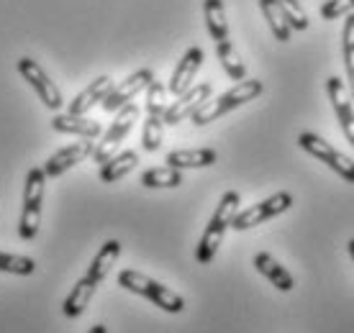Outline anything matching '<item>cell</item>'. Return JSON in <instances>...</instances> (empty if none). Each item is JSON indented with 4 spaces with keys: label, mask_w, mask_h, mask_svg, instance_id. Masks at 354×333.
Returning a JSON list of instances; mask_svg holds the SVG:
<instances>
[{
    "label": "cell",
    "mask_w": 354,
    "mask_h": 333,
    "mask_svg": "<svg viewBox=\"0 0 354 333\" xmlns=\"http://www.w3.org/2000/svg\"><path fill=\"white\" fill-rule=\"evenodd\" d=\"M239 202H241V198L236 190L223 193V198L218 200V205H216V211H213L211 220H208V226H205V231H203V238H201V244H198V251H195V259L201 264L213 262V256L218 251V246H221L226 231L231 228L236 213H239Z\"/></svg>",
    "instance_id": "cell-1"
},
{
    "label": "cell",
    "mask_w": 354,
    "mask_h": 333,
    "mask_svg": "<svg viewBox=\"0 0 354 333\" xmlns=\"http://www.w3.org/2000/svg\"><path fill=\"white\" fill-rule=\"evenodd\" d=\"M262 93H265V85H262L259 79H241V82H236L234 88L226 90V93L218 95L216 100H205L203 106L193 113L190 121H193L195 126H208V123L218 121L221 115L241 108L244 103H252V100L259 97Z\"/></svg>",
    "instance_id": "cell-2"
},
{
    "label": "cell",
    "mask_w": 354,
    "mask_h": 333,
    "mask_svg": "<svg viewBox=\"0 0 354 333\" xmlns=\"http://www.w3.org/2000/svg\"><path fill=\"white\" fill-rule=\"evenodd\" d=\"M118 285L126 287L129 292H136V295L151 300V303L157 307H162L165 313H183V310H185L183 295H177L175 289L165 287L162 282L151 280V277L136 272V269H124V272L118 274Z\"/></svg>",
    "instance_id": "cell-3"
},
{
    "label": "cell",
    "mask_w": 354,
    "mask_h": 333,
    "mask_svg": "<svg viewBox=\"0 0 354 333\" xmlns=\"http://www.w3.org/2000/svg\"><path fill=\"white\" fill-rule=\"evenodd\" d=\"M44 184H46V175L41 166L28 169L26 184H24V208H21V220H18V236L26 238V241H31L39 234V226H41Z\"/></svg>",
    "instance_id": "cell-4"
},
{
    "label": "cell",
    "mask_w": 354,
    "mask_h": 333,
    "mask_svg": "<svg viewBox=\"0 0 354 333\" xmlns=\"http://www.w3.org/2000/svg\"><path fill=\"white\" fill-rule=\"evenodd\" d=\"M298 146H301L303 151H308L313 159L324 162L328 169H334V172H337L342 180H346V182L354 184V162L349 157H344L342 151L334 149L328 141L321 139L319 133L303 131L301 136H298Z\"/></svg>",
    "instance_id": "cell-5"
},
{
    "label": "cell",
    "mask_w": 354,
    "mask_h": 333,
    "mask_svg": "<svg viewBox=\"0 0 354 333\" xmlns=\"http://www.w3.org/2000/svg\"><path fill=\"white\" fill-rule=\"evenodd\" d=\"M136 118H139V108L133 106V103L124 106L121 111H115L113 123L108 126V131H103L100 144H95V151H93V159H95L97 164H106L108 159L113 157L115 146L129 136V131H131L133 123H136Z\"/></svg>",
    "instance_id": "cell-6"
},
{
    "label": "cell",
    "mask_w": 354,
    "mask_h": 333,
    "mask_svg": "<svg viewBox=\"0 0 354 333\" xmlns=\"http://www.w3.org/2000/svg\"><path fill=\"white\" fill-rule=\"evenodd\" d=\"M16 67H18V75H21V77L26 79L28 85L34 88V93L39 95V100H41L49 111H59V108L64 106V97H62V93H59V88H57L52 79H49V75L39 67V61L24 57V59H18Z\"/></svg>",
    "instance_id": "cell-7"
},
{
    "label": "cell",
    "mask_w": 354,
    "mask_h": 333,
    "mask_svg": "<svg viewBox=\"0 0 354 333\" xmlns=\"http://www.w3.org/2000/svg\"><path fill=\"white\" fill-rule=\"evenodd\" d=\"M290 208H292L290 193H274L272 198H267V200L252 205V208H247V211L236 213V218H234L231 228H234V231H247V228L259 226V223H265V220L274 218V216H280V213L290 211Z\"/></svg>",
    "instance_id": "cell-8"
},
{
    "label": "cell",
    "mask_w": 354,
    "mask_h": 333,
    "mask_svg": "<svg viewBox=\"0 0 354 333\" xmlns=\"http://www.w3.org/2000/svg\"><path fill=\"white\" fill-rule=\"evenodd\" d=\"M154 82V72L151 70H139L133 72L131 77H126L121 85H115L111 93H108V97L100 103L103 106V111L106 113H115V111H121L124 106H129L133 97L139 95L142 90H147Z\"/></svg>",
    "instance_id": "cell-9"
},
{
    "label": "cell",
    "mask_w": 354,
    "mask_h": 333,
    "mask_svg": "<svg viewBox=\"0 0 354 333\" xmlns=\"http://www.w3.org/2000/svg\"><path fill=\"white\" fill-rule=\"evenodd\" d=\"M211 82H201V85L185 90L183 95H177L175 103H169L167 111H165V126H177L185 118H193V113L211 97Z\"/></svg>",
    "instance_id": "cell-10"
},
{
    "label": "cell",
    "mask_w": 354,
    "mask_h": 333,
    "mask_svg": "<svg viewBox=\"0 0 354 333\" xmlns=\"http://www.w3.org/2000/svg\"><path fill=\"white\" fill-rule=\"evenodd\" d=\"M93 151H95V144H93V139H85L82 144H70V146L59 149L57 154H52V157L46 159V164L41 166V169H44V175H46V180H49V177L64 175V172H67V169H72L75 164H80V162H85L88 157H93Z\"/></svg>",
    "instance_id": "cell-11"
},
{
    "label": "cell",
    "mask_w": 354,
    "mask_h": 333,
    "mask_svg": "<svg viewBox=\"0 0 354 333\" xmlns=\"http://www.w3.org/2000/svg\"><path fill=\"white\" fill-rule=\"evenodd\" d=\"M326 93H328V100H331V106L337 111V118L342 123V131H344L346 141L354 146V106L349 95H346V88L344 82L337 77V75H331L326 79Z\"/></svg>",
    "instance_id": "cell-12"
},
{
    "label": "cell",
    "mask_w": 354,
    "mask_h": 333,
    "mask_svg": "<svg viewBox=\"0 0 354 333\" xmlns=\"http://www.w3.org/2000/svg\"><path fill=\"white\" fill-rule=\"evenodd\" d=\"M203 57L205 54L201 46H190V49L183 54V59L177 61L175 72H172V79H169V85H167V90L172 95H183L185 90H190V82H193L198 70H201Z\"/></svg>",
    "instance_id": "cell-13"
},
{
    "label": "cell",
    "mask_w": 354,
    "mask_h": 333,
    "mask_svg": "<svg viewBox=\"0 0 354 333\" xmlns=\"http://www.w3.org/2000/svg\"><path fill=\"white\" fill-rule=\"evenodd\" d=\"M111 90H113V79L108 77V75L93 79L88 88L80 90L77 95L72 97V103H70V108H67V111H70V113H77V115H85L90 108L100 106V103L108 97V93H111Z\"/></svg>",
    "instance_id": "cell-14"
},
{
    "label": "cell",
    "mask_w": 354,
    "mask_h": 333,
    "mask_svg": "<svg viewBox=\"0 0 354 333\" xmlns=\"http://www.w3.org/2000/svg\"><path fill=\"white\" fill-rule=\"evenodd\" d=\"M52 129L59 133H75V136H82V139H97L103 136L100 131V123L88 118V115H77V113H57L52 118Z\"/></svg>",
    "instance_id": "cell-15"
},
{
    "label": "cell",
    "mask_w": 354,
    "mask_h": 333,
    "mask_svg": "<svg viewBox=\"0 0 354 333\" xmlns=\"http://www.w3.org/2000/svg\"><path fill=\"white\" fill-rule=\"evenodd\" d=\"M254 267H257V272L272 282V287H277L280 292H290V289L295 287V280H292V274L288 272V269H285L283 264L277 262L272 254H267V251H259V254L254 256Z\"/></svg>",
    "instance_id": "cell-16"
},
{
    "label": "cell",
    "mask_w": 354,
    "mask_h": 333,
    "mask_svg": "<svg viewBox=\"0 0 354 333\" xmlns=\"http://www.w3.org/2000/svg\"><path fill=\"white\" fill-rule=\"evenodd\" d=\"M97 289V282H93L85 274V277H80L77 280V285L72 287V292L67 295V300L62 303V313L67 318H80L82 313H85V307L90 305V300H93V295H95Z\"/></svg>",
    "instance_id": "cell-17"
},
{
    "label": "cell",
    "mask_w": 354,
    "mask_h": 333,
    "mask_svg": "<svg viewBox=\"0 0 354 333\" xmlns=\"http://www.w3.org/2000/svg\"><path fill=\"white\" fill-rule=\"evenodd\" d=\"M218 154L213 149H177L167 154V166L175 169H201V166L216 164Z\"/></svg>",
    "instance_id": "cell-18"
},
{
    "label": "cell",
    "mask_w": 354,
    "mask_h": 333,
    "mask_svg": "<svg viewBox=\"0 0 354 333\" xmlns=\"http://www.w3.org/2000/svg\"><path fill=\"white\" fill-rule=\"evenodd\" d=\"M118 256H121V241H115V238L106 241V244L100 246V251L95 254L93 264L88 267V277H90V280L100 285V282H103L108 277L111 267H113V264L118 262Z\"/></svg>",
    "instance_id": "cell-19"
},
{
    "label": "cell",
    "mask_w": 354,
    "mask_h": 333,
    "mask_svg": "<svg viewBox=\"0 0 354 333\" xmlns=\"http://www.w3.org/2000/svg\"><path fill=\"white\" fill-rule=\"evenodd\" d=\"M136 164H139V154H136V151H121V154H115V157L108 159L106 164H100V182H106V184L118 182V180L129 175Z\"/></svg>",
    "instance_id": "cell-20"
},
{
    "label": "cell",
    "mask_w": 354,
    "mask_h": 333,
    "mask_svg": "<svg viewBox=\"0 0 354 333\" xmlns=\"http://www.w3.org/2000/svg\"><path fill=\"white\" fill-rule=\"evenodd\" d=\"M203 13H205V26L213 41H223L229 39V21H226V8L223 0H203Z\"/></svg>",
    "instance_id": "cell-21"
},
{
    "label": "cell",
    "mask_w": 354,
    "mask_h": 333,
    "mask_svg": "<svg viewBox=\"0 0 354 333\" xmlns=\"http://www.w3.org/2000/svg\"><path fill=\"white\" fill-rule=\"evenodd\" d=\"M216 54H218V61H221L223 72L229 75L234 82H241V79H247V64L241 61L239 52H236V46L231 44L229 39H223V41H216Z\"/></svg>",
    "instance_id": "cell-22"
},
{
    "label": "cell",
    "mask_w": 354,
    "mask_h": 333,
    "mask_svg": "<svg viewBox=\"0 0 354 333\" xmlns=\"http://www.w3.org/2000/svg\"><path fill=\"white\" fill-rule=\"evenodd\" d=\"M259 8H262V16H265V21L270 23V28H272L274 39H277V41H290L292 28H290V23L285 21L283 10L277 6V0H259Z\"/></svg>",
    "instance_id": "cell-23"
},
{
    "label": "cell",
    "mask_w": 354,
    "mask_h": 333,
    "mask_svg": "<svg viewBox=\"0 0 354 333\" xmlns=\"http://www.w3.org/2000/svg\"><path fill=\"white\" fill-rule=\"evenodd\" d=\"M144 187H180L183 184V169H175V166H154V169H147L142 175Z\"/></svg>",
    "instance_id": "cell-24"
},
{
    "label": "cell",
    "mask_w": 354,
    "mask_h": 333,
    "mask_svg": "<svg viewBox=\"0 0 354 333\" xmlns=\"http://www.w3.org/2000/svg\"><path fill=\"white\" fill-rule=\"evenodd\" d=\"M342 52H344V70H346V79H349V93L354 97V13L344 16Z\"/></svg>",
    "instance_id": "cell-25"
},
{
    "label": "cell",
    "mask_w": 354,
    "mask_h": 333,
    "mask_svg": "<svg viewBox=\"0 0 354 333\" xmlns=\"http://www.w3.org/2000/svg\"><path fill=\"white\" fill-rule=\"evenodd\" d=\"M165 141V118L160 115H147L142 129V146L144 151H157Z\"/></svg>",
    "instance_id": "cell-26"
},
{
    "label": "cell",
    "mask_w": 354,
    "mask_h": 333,
    "mask_svg": "<svg viewBox=\"0 0 354 333\" xmlns=\"http://www.w3.org/2000/svg\"><path fill=\"white\" fill-rule=\"evenodd\" d=\"M0 272L21 274V277H28V274H34V272H36V262L31 259V256L6 254V251H0Z\"/></svg>",
    "instance_id": "cell-27"
},
{
    "label": "cell",
    "mask_w": 354,
    "mask_h": 333,
    "mask_svg": "<svg viewBox=\"0 0 354 333\" xmlns=\"http://www.w3.org/2000/svg\"><path fill=\"white\" fill-rule=\"evenodd\" d=\"M277 6H280L285 21L290 23L292 31H306V28L310 26L308 16H306V10L301 8V3H298V0H277Z\"/></svg>",
    "instance_id": "cell-28"
},
{
    "label": "cell",
    "mask_w": 354,
    "mask_h": 333,
    "mask_svg": "<svg viewBox=\"0 0 354 333\" xmlns=\"http://www.w3.org/2000/svg\"><path fill=\"white\" fill-rule=\"evenodd\" d=\"M165 111H167V88L154 79L149 88H147V115H160V118H165Z\"/></svg>",
    "instance_id": "cell-29"
},
{
    "label": "cell",
    "mask_w": 354,
    "mask_h": 333,
    "mask_svg": "<svg viewBox=\"0 0 354 333\" xmlns=\"http://www.w3.org/2000/svg\"><path fill=\"white\" fill-rule=\"evenodd\" d=\"M349 13H354L352 6H349V0H326V3L321 6V16L326 18V21L349 16Z\"/></svg>",
    "instance_id": "cell-30"
},
{
    "label": "cell",
    "mask_w": 354,
    "mask_h": 333,
    "mask_svg": "<svg viewBox=\"0 0 354 333\" xmlns=\"http://www.w3.org/2000/svg\"><path fill=\"white\" fill-rule=\"evenodd\" d=\"M88 333H108V328L103 323H97V325H93V328H90Z\"/></svg>",
    "instance_id": "cell-31"
},
{
    "label": "cell",
    "mask_w": 354,
    "mask_h": 333,
    "mask_svg": "<svg viewBox=\"0 0 354 333\" xmlns=\"http://www.w3.org/2000/svg\"><path fill=\"white\" fill-rule=\"evenodd\" d=\"M346 249H349V256H352V262H354V238H349V244H346Z\"/></svg>",
    "instance_id": "cell-32"
},
{
    "label": "cell",
    "mask_w": 354,
    "mask_h": 333,
    "mask_svg": "<svg viewBox=\"0 0 354 333\" xmlns=\"http://www.w3.org/2000/svg\"><path fill=\"white\" fill-rule=\"evenodd\" d=\"M349 6H352V10H354V0H349Z\"/></svg>",
    "instance_id": "cell-33"
}]
</instances>
